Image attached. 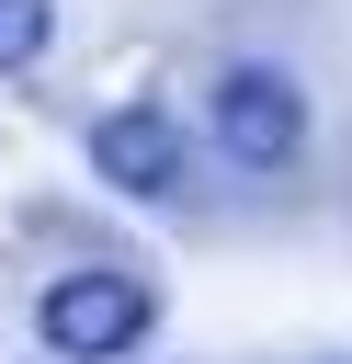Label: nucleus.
Segmentation results:
<instances>
[{
  "label": "nucleus",
  "instance_id": "obj_3",
  "mask_svg": "<svg viewBox=\"0 0 352 364\" xmlns=\"http://www.w3.org/2000/svg\"><path fill=\"white\" fill-rule=\"evenodd\" d=\"M91 171H102L114 193H136V205H170V193H182V125H170L159 102H125V114L91 125Z\"/></svg>",
  "mask_w": 352,
  "mask_h": 364
},
{
  "label": "nucleus",
  "instance_id": "obj_1",
  "mask_svg": "<svg viewBox=\"0 0 352 364\" xmlns=\"http://www.w3.org/2000/svg\"><path fill=\"white\" fill-rule=\"evenodd\" d=\"M148 318H159V284H148V273H114V262L57 273V284L34 296V330H45V353H68V364H114V353H136Z\"/></svg>",
  "mask_w": 352,
  "mask_h": 364
},
{
  "label": "nucleus",
  "instance_id": "obj_4",
  "mask_svg": "<svg viewBox=\"0 0 352 364\" xmlns=\"http://www.w3.org/2000/svg\"><path fill=\"white\" fill-rule=\"evenodd\" d=\"M45 34H57V11H45V0H0V68H34V57H45Z\"/></svg>",
  "mask_w": 352,
  "mask_h": 364
},
{
  "label": "nucleus",
  "instance_id": "obj_2",
  "mask_svg": "<svg viewBox=\"0 0 352 364\" xmlns=\"http://www.w3.org/2000/svg\"><path fill=\"white\" fill-rule=\"evenodd\" d=\"M216 148L238 159V171H284L295 148H307V91L284 80V68H227L216 80Z\"/></svg>",
  "mask_w": 352,
  "mask_h": 364
}]
</instances>
